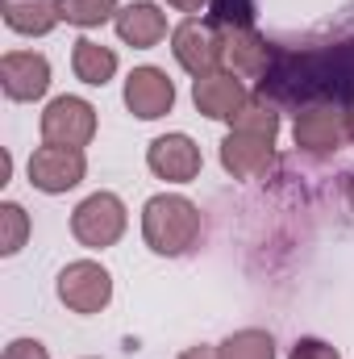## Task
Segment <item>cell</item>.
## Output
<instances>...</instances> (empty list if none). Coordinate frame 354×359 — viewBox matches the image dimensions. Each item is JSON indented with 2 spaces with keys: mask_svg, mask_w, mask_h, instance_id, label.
I'll use <instances>...</instances> for the list:
<instances>
[{
  "mask_svg": "<svg viewBox=\"0 0 354 359\" xmlns=\"http://www.w3.org/2000/svg\"><path fill=\"white\" fill-rule=\"evenodd\" d=\"M200 205L179 196V192H159L142 205V238L155 255H187L196 243H200Z\"/></svg>",
  "mask_w": 354,
  "mask_h": 359,
  "instance_id": "6da1fadb",
  "label": "cell"
},
{
  "mask_svg": "<svg viewBox=\"0 0 354 359\" xmlns=\"http://www.w3.org/2000/svg\"><path fill=\"white\" fill-rule=\"evenodd\" d=\"M125 226H129V209H125V201L117 196V192H92L84 196L76 209H71V234H76V243L80 247H88V251H108V247H117V238L125 234Z\"/></svg>",
  "mask_w": 354,
  "mask_h": 359,
  "instance_id": "7a4b0ae2",
  "label": "cell"
},
{
  "mask_svg": "<svg viewBox=\"0 0 354 359\" xmlns=\"http://www.w3.org/2000/svg\"><path fill=\"white\" fill-rule=\"evenodd\" d=\"M292 142L304 151V155H334L351 142V130H346V104H334V100H317V104H304L292 121Z\"/></svg>",
  "mask_w": 354,
  "mask_h": 359,
  "instance_id": "3957f363",
  "label": "cell"
},
{
  "mask_svg": "<svg viewBox=\"0 0 354 359\" xmlns=\"http://www.w3.org/2000/svg\"><path fill=\"white\" fill-rule=\"evenodd\" d=\"M25 172H29V184H34L38 192H46V196H63V192H71V188L84 184V176H88V155H84L80 147L42 142V147L29 155Z\"/></svg>",
  "mask_w": 354,
  "mask_h": 359,
  "instance_id": "277c9868",
  "label": "cell"
},
{
  "mask_svg": "<svg viewBox=\"0 0 354 359\" xmlns=\"http://www.w3.org/2000/svg\"><path fill=\"white\" fill-rule=\"evenodd\" d=\"M55 292H59V301L71 313L92 318V313L108 309V301H113V276H108V268H100L96 259H71L67 268L59 271Z\"/></svg>",
  "mask_w": 354,
  "mask_h": 359,
  "instance_id": "5b68a950",
  "label": "cell"
},
{
  "mask_svg": "<svg viewBox=\"0 0 354 359\" xmlns=\"http://www.w3.org/2000/svg\"><path fill=\"white\" fill-rule=\"evenodd\" d=\"M171 55H176V63L192 80L213 76L221 67V34H217V25L200 21V17L179 21L176 29H171Z\"/></svg>",
  "mask_w": 354,
  "mask_h": 359,
  "instance_id": "8992f818",
  "label": "cell"
},
{
  "mask_svg": "<svg viewBox=\"0 0 354 359\" xmlns=\"http://www.w3.org/2000/svg\"><path fill=\"white\" fill-rule=\"evenodd\" d=\"M96 138V104L84 96H55L42 109V142H59V147H88Z\"/></svg>",
  "mask_w": 354,
  "mask_h": 359,
  "instance_id": "52a82bcc",
  "label": "cell"
},
{
  "mask_svg": "<svg viewBox=\"0 0 354 359\" xmlns=\"http://www.w3.org/2000/svg\"><path fill=\"white\" fill-rule=\"evenodd\" d=\"M125 109L138 117V121H159L176 109V84L163 67H134L125 76Z\"/></svg>",
  "mask_w": 354,
  "mask_h": 359,
  "instance_id": "ba28073f",
  "label": "cell"
},
{
  "mask_svg": "<svg viewBox=\"0 0 354 359\" xmlns=\"http://www.w3.org/2000/svg\"><path fill=\"white\" fill-rule=\"evenodd\" d=\"M217 34H221V63L234 76H242V80L267 76V67H271V42L255 25H217Z\"/></svg>",
  "mask_w": 354,
  "mask_h": 359,
  "instance_id": "9c48e42d",
  "label": "cell"
},
{
  "mask_svg": "<svg viewBox=\"0 0 354 359\" xmlns=\"http://www.w3.org/2000/svg\"><path fill=\"white\" fill-rule=\"evenodd\" d=\"M0 88L17 104L42 100L46 88H50V59L38 55V50H8L0 59Z\"/></svg>",
  "mask_w": 354,
  "mask_h": 359,
  "instance_id": "30bf717a",
  "label": "cell"
},
{
  "mask_svg": "<svg viewBox=\"0 0 354 359\" xmlns=\"http://www.w3.org/2000/svg\"><path fill=\"white\" fill-rule=\"evenodd\" d=\"M192 104H196V113H204L208 121H234V117L250 104V92L242 84V76H234V72H213V76L192 80Z\"/></svg>",
  "mask_w": 354,
  "mask_h": 359,
  "instance_id": "8fae6325",
  "label": "cell"
},
{
  "mask_svg": "<svg viewBox=\"0 0 354 359\" xmlns=\"http://www.w3.org/2000/svg\"><path fill=\"white\" fill-rule=\"evenodd\" d=\"M146 168L167 184H192L200 176L204 159H200V147L187 134H159L146 147Z\"/></svg>",
  "mask_w": 354,
  "mask_h": 359,
  "instance_id": "7c38bea8",
  "label": "cell"
},
{
  "mask_svg": "<svg viewBox=\"0 0 354 359\" xmlns=\"http://www.w3.org/2000/svg\"><path fill=\"white\" fill-rule=\"evenodd\" d=\"M275 163V138L263 134H246V130H229L221 138V168L234 180H255L271 172Z\"/></svg>",
  "mask_w": 354,
  "mask_h": 359,
  "instance_id": "4fadbf2b",
  "label": "cell"
},
{
  "mask_svg": "<svg viewBox=\"0 0 354 359\" xmlns=\"http://www.w3.org/2000/svg\"><path fill=\"white\" fill-rule=\"evenodd\" d=\"M113 29H117V38H121L125 46L150 50V46H159V42L167 38V13H163L159 4H150V0H134V4H125V8L113 17Z\"/></svg>",
  "mask_w": 354,
  "mask_h": 359,
  "instance_id": "5bb4252c",
  "label": "cell"
},
{
  "mask_svg": "<svg viewBox=\"0 0 354 359\" xmlns=\"http://www.w3.org/2000/svg\"><path fill=\"white\" fill-rule=\"evenodd\" d=\"M0 13H4V25L21 38H46L63 21L59 0H0Z\"/></svg>",
  "mask_w": 354,
  "mask_h": 359,
  "instance_id": "9a60e30c",
  "label": "cell"
},
{
  "mask_svg": "<svg viewBox=\"0 0 354 359\" xmlns=\"http://www.w3.org/2000/svg\"><path fill=\"white\" fill-rule=\"evenodd\" d=\"M71 72L76 80H84L88 88H104L113 76H117V50L113 46H100L92 38H76L71 42Z\"/></svg>",
  "mask_w": 354,
  "mask_h": 359,
  "instance_id": "2e32d148",
  "label": "cell"
},
{
  "mask_svg": "<svg viewBox=\"0 0 354 359\" xmlns=\"http://www.w3.org/2000/svg\"><path fill=\"white\" fill-rule=\"evenodd\" d=\"M217 359H275V339L259 330V326H246V330H234L221 347Z\"/></svg>",
  "mask_w": 354,
  "mask_h": 359,
  "instance_id": "e0dca14e",
  "label": "cell"
},
{
  "mask_svg": "<svg viewBox=\"0 0 354 359\" xmlns=\"http://www.w3.org/2000/svg\"><path fill=\"white\" fill-rule=\"evenodd\" d=\"M59 8H63V21L76 29H96L121 13L117 0H59Z\"/></svg>",
  "mask_w": 354,
  "mask_h": 359,
  "instance_id": "ac0fdd59",
  "label": "cell"
},
{
  "mask_svg": "<svg viewBox=\"0 0 354 359\" xmlns=\"http://www.w3.org/2000/svg\"><path fill=\"white\" fill-rule=\"evenodd\" d=\"M29 238V213L17 201L0 205V255H17Z\"/></svg>",
  "mask_w": 354,
  "mask_h": 359,
  "instance_id": "d6986e66",
  "label": "cell"
},
{
  "mask_svg": "<svg viewBox=\"0 0 354 359\" xmlns=\"http://www.w3.org/2000/svg\"><path fill=\"white\" fill-rule=\"evenodd\" d=\"M229 130H246V134H263V138H279V113L267 104V100H250L234 121Z\"/></svg>",
  "mask_w": 354,
  "mask_h": 359,
  "instance_id": "ffe728a7",
  "label": "cell"
},
{
  "mask_svg": "<svg viewBox=\"0 0 354 359\" xmlns=\"http://www.w3.org/2000/svg\"><path fill=\"white\" fill-rule=\"evenodd\" d=\"M213 25H255V0H208Z\"/></svg>",
  "mask_w": 354,
  "mask_h": 359,
  "instance_id": "44dd1931",
  "label": "cell"
},
{
  "mask_svg": "<svg viewBox=\"0 0 354 359\" xmlns=\"http://www.w3.org/2000/svg\"><path fill=\"white\" fill-rule=\"evenodd\" d=\"M288 359H342V351L334 343H325V339H296Z\"/></svg>",
  "mask_w": 354,
  "mask_h": 359,
  "instance_id": "7402d4cb",
  "label": "cell"
},
{
  "mask_svg": "<svg viewBox=\"0 0 354 359\" xmlns=\"http://www.w3.org/2000/svg\"><path fill=\"white\" fill-rule=\"evenodd\" d=\"M0 359H50V351H46V343H38V339H13Z\"/></svg>",
  "mask_w": 354,
  "mask_h": 359,
  "instance_id": "603a6c76",
  "label": "cell"
},
{
  "mask_svg": "<svg viewBox=\"0 0 354 359\" xmlns=\"http://www.w3.org/2000/svg\"><path fill=\"white\" fill-rule=\"evenodd\" d=\"M179 359H217V347H204V343H196V347H187Z\"/></svg>",
  "mask_w": 354,
  "mask_h": 359,
  "instance_id": "cb8c5ba5",
  "label": "cell"
},
{
  "mask_svg": "<svg viewBox=\"0 0 354 359\" xmlns=\"http://www.w3.org/2000/svg\"><path fill=\"white\" fill-rule=\"evenodd\" d=\"M167 4H171V8H179V13H200L208 0H167Z\"/></svg>",
  "mask_w": 354,
  "mask_h": 359,
  "instance_id": "d4e9b609",
  "label": "cell"
},
{
  "mask_svg": "<svg viewBox=\"0 0 354 359\" xmlns=\"http://www.w3.org/2000/svg\"><path fill=\"white\" fill-rule=\"evenodd\" d=\"M346 130H351V138H354V96H351V104H346Z\"/></svg>",
  "mask_w": 354,
  "mask_h": 359,
  "instance_id": "484cf974",
  "label": "cell"
},
{
  "mask_svg": "<svg viewBox=\"0 0 354 359\" xmlns=\"http://www.w3.org/2000/svg\"><path fill=\"white\" fill-rule=\"evenodd\" d=\"M346 205H351V213H354V172H351V180H346Z\"/></svg>",
  "mask_w": 354,
  "mask_h": 359,
  "instance_id": "4316f807",
  "label": "cell"
},
{
  "mask_svg": "<svg viewBox=\"0 0 354 359\" xmlns=\"http://www.w3.org/2000/svg\"><path fill=\"white\" fill-rule=\"evenodd\" d=\"M84 359H96V355H84Z\"/></svg>",
  "mask_w": 354,
  "mask_h": 359,
  "instance_id": "83f0119b",
  "label": "cell"
}]
</instances>
